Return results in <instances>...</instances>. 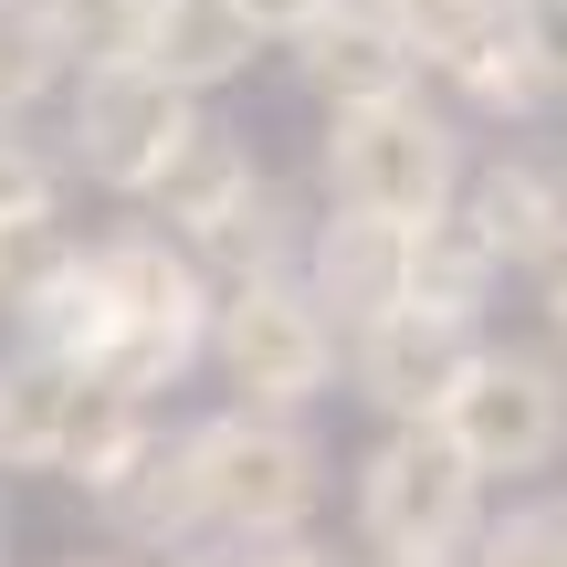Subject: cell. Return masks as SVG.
<instances>
[{"mask_svg":"<svg viewBox=\"0 0 567 567\" xmlns=\"http://www.w3.org/2000/svg\"><path fill=\"white\" fill-rule=\"evenodd\" d=\"M473 358H484V337H473L463 316H421V305H389L379 326L347 337V379H358V400L379 410L389 431H431Z\"/></svg>","mask_w":567,"mask_h":567,"instance_id":"cell-9","label":"cell"},{"mask_svg":"<svg viewBox=\"0 0 567 567\" xmlns=\"http://www.w3.org/2000/svg\"><path fill=\"white\" fill-rule=\"evenodd\" d=\"M295 74L316 84L326 116H358V105H389V95H421V42L389 0H337L326 21L295 32Z\"/></svg>","mask_w":567,"mask_h":567,"instance_id":"cell-10","label":"cell"},{"mask_svg":"<svg viewBox=\"0 0 567 567\" xmlns=\"http://www.w3.org/2000/svg\"><path fill=\"white\" fill-rule=\"evenodd\" d=\"M231 11H243V21H252V32H264V42H295L305 21H326V11H337V0H231Z\"/></svg>","mask_w":567,"mask_h":567,"instance_id":"cell-21","label":"cell"},{"mask_svg":"<svg viewBox=\"0 0 567 567\" xmlns=\"http://www.w3.org/2000/svg\"><path fill=\"white\" fill-rule=\"evenodd\" d=\"M463 210L484 221V243H494V264H515V274H567V168L547 158H494V168H473V189H463Z\"/></svg>","mask_w":567,"mask_h":567,"instance_id":"cell-13","label":"cell"},{"mask_svg":"<svg viewBox=\"0 0 567 567\" xmlns=\"http://www.w3.org/2000/svg\"><path fill=\"white\" fill-rule=\"evenodd\" d=\"M105 536L137 557H189L210 547V515H200V484H189V431H147V452L95 494Z\"/></svg>","mask_w":567,"mask_h":567,"instance_id":"cell-12","label":"cell"},{"mask_svg":"<svg viewBox=\"0 0 567 567\" xmlns=\"http://www.w3.org/2000/svg\"><path fill=\"white\" fill-rule=\"evenodd\" d=\"M63 74H74V53H63L53 11L42 0H0V126H21Z\"/></svg>","mask_w":567,"mask_h":567,"instance_id":"cell-18","label":"cell"},{"mask_svg":"<svg viewBox=\"0 0 567 567\" xmlns=\"http://www.w3.org/2000/svg\"><path fill=\"white\" fill-rule=\"evenodd\" d=\"M63 567H126V557H63Z\"/></svg>","mask_w":567,"mask_h":567,"instance_id":"cell-26","label":"cell"},{"mask_svg":"<svg viewBox=\"0 0 567 567\" xmlns=\"http://www.w3.org/2000/svg\"><path fill=\"white\" fill-rule=\"evenodd\" d=\"M526 42H536V63H547L557 95H567V0H526Z\"/></svg>","mask_w":567,"mask_h":567,"instance_id":"cell-22","label":"cell"},{"mask_svg":"<svg viewBox=\"0 0 567 567\" xmlns=\"http://www.w3.org/2000/svg\"><path fill=\"white\" fill-rule=\"evenodd\" d=\"M326 189H337L347 221L421 231L431 210L463 200V137H452V116H431L421 95L326 116Z\"/></svg>","mask_w":567,"mask_h":567,"instance_id":"cell-4","label":"cell"},{"mask_svg":"<svg viewBox=\"0 0 567 567\" xmlns=\"http://www.w3.org/2000/svg\"><path fill=\"white\" fill-rule=\"evenodd\" d=\"M95 274H105V305H116V347H105L95 379L126 389V400L158 410V389H179L189 368L210 358V284L168 231H116L95 243Z\"/></svg>","mask_w":567,"mask_h":567,"instance_id":"cell-2","label":"cell"},{"mask_svg":"<svg viewBox=\"0 0 567 567\" xmlns=\"http://www.w3.org/2000/svg\"><path fill=\"white\" fill-rule=\"evenodd\" d=\"M252 53H264V32L231 0H158L147 11V42H137V63L158 84H179V95H210V84L252 74Z\"/></svg>","mask_w":567,"mask_h":567,"instance_id":"cell-15","label":"cell"},{"mask_svg":"<svg viewBox=\"0 0 567 567\" xmlns=\"http://www.w3.org/2000/svg\"><path fill=\"white\" fill-rule=\"evenodd\" d=\"M431 431H442L473 473H547L567 452V368L536 358V347H484Z\"/></svg>","mask_w":567,"mask_h":567,"instance_id":"cell-8","label":"cell"},{"mask_svg":"<svg viewBox=\"0 0 567 567\" xmlns=\"http://www.w3.org/2000/svg\"><path fill=\"white\" fill-rule=\"evenodd\" d=\"M53 158H42L21 126H0V231H32V221H53Z\"/></svg>","mask_w":567,"mask_h":567,"instance_id":"cell-20","label":"cell"},{"mask_svg":"<svg viewBox=\"0 0 567 567\" xmlns=\"http://www.w3.org/2000/svg\"><path fill=\"white\" fill-rule=\"evenodd\" d=\"M337 347L347 337L326 326V305L305 295L295 274H252V284H221V295H210V368L231 379V410L295 421L305 400H326Z\"/></svg>","mask_w":567,"mask_h":567,"instance_id":"cell-6","label":"cell"},{"mask_svg":"<svg viewBox=\"0 0 567 567\" xmlns=\"http://www.w3.org/2000/svg\"><path fill=\"white\" fill-rule=\"evenodd\" d=\"M168 567H252V547H221V536H210V547H189V557H168Z\"/></svg>","mask_w":567,"mask_h":567,"instance_id":"cell-24","label":"cell"},{"mask_svg":"<svg viewBox=\"0 0 567 567\" xmlns=\"http://www.w3.org/2000/svg\"><path fill=\"white\" fill-rule=\"evenodd\" d=\"M189 484H200V515L221 547H284L305 536V515L326 505V452L305 421H274V410H210L189 431Z\"/></svg>","mask_w":567,"mask_h":567,"instance_id":"cell-1","label":"cell"},{"mask_svg":"<svg viewBox=\"0 0 567 567\" xmlns=\"http://www.w3.org/2000/svg\"><path fill=\"white\" fill-rule=\"evenodd\" d=\"M421 74H442L452 95L484 105V116H536V105L557 95V74L536 63V42H526V0L431 21V32H421Z\"/></svg>","mask_w":567,"mask_h":567,"instance_id":"cell-11","label":"cell"},{"mask_svg":"<svg viewBox=\"0 0 567 567\" xmlns=\"http://www.w3.org/2000/svg\"><path fill=\"white\" fill-rule=\"evenodd\" d=\"M463 567H567V494H526V505L484 515Z\"/></svg>","mask_w":567,"mask_h":567,"instance_id":"cell-19","label":"cell"},{"mask_svg":"<svg viewBox=\"0 0 567 567\" xmlns=\"http://www.w3.org/2000/svg\"><path fill=\"white\" fill-rule=\"evenodd\" d=\"M452 11H494V0H400V21H410V42H421L431 21H452Z\"/></svg>","mask_w":567,"mask_h":567,"instance_id":"cell-23","label":"cell"},{"mask_svg":"<svg viewBox=\"0 0 567 567\" xmlns=\"http://www.w3.org/2000/svg\"><path fill=\"white\" fill-rule=\"evenodd\" d=\"M200 95H179V84H158L147 63H95V74H74V116H63V137H74V168L95 189H116V200H147V189L179 168V147L200 137Z\"/></svg>","mask_w":567,"mask_h":567,"instance_id":"cell-7","label":"cell"},{"mask_svg":"<svg viewBox=\"0 0 567 567\" xmlns=\"http://www.w3.org/2000/svg\"><path fill=\"white\" fill-rule=\"evenodd\" d=\"M358 536L379 567H463L484 536V473L442 431H379L358 463Z\"/></svg>","mask_w":567,"mask_h":567,"instance_id":"cell-5","label":"cell"},{"mask_svg":"<svg viewBox=\"0 0 567 567\" xmlns=\"http://www.w3.org/2000/svg\"><path fill=\"white\" fill-rule=\"evenodd\" d=\"M252 189H264L252 147L231 137V126H200V137L179 147V168H168V179L147 189V210L168 221V243H179V252H200L210 231L231 221V210H252Z\"/></svg>","mask_w":567,"mask_h":567,"instance_id":"cell-16","label":"cell"},{"mask_svg":"<svg viewBox=\"0 0 567 567\" xmlns=\"http://www.w3.org/2000/svg\"><path fill=\"white\" fill-rule=\"evenodd\" d=\"M494 243H484V221H473L463 200L452 210H431L421 231H400V284H410V305H421V316H484V295H494Z\"/></svg>","mask_w":567,"mask_h":567,"instance_id":"cell-17","label":"cell"},{"mask_svg":"<svg viewBox=\"0 0 567 567\" xmlns=\"http://www.w3.org/2000/svg\"><path fill=\"white\" fill-rule=\"evenodd\" d=\"M147 431H158V410L105 389V379H74L53 358L0 368V463H21V473H63V484L105 494L147 452Z\"/></svg>","mask_w":567,"mask_h":567,"instance_id":"cell-3","label":"cell"},{"mask_svg":"<svg viewBox=\"0 0 567 567\" xmlns=\"http://www.w3.org/2000/svg\"><path fill=\"white\" fill-rule=\"evenodd\" d=\"M547 337H557V358H567V274L547 284Z\"/></svg>","mask_w":567,"mask_h":567,"instance_id":"cell-25","label":"cell"},{"mask_svg":"<svg viewBox=\"0 0 567 567\" xmlns=\"http://www.w3.org/2000/svg\"><path fill=\"white\" fill-rule=\"evenodd\" d=\"M389 11H400V0H389Z\"/></svg>","mask_w":567,"mask_h":567,"instance_id":"cell-27","label":"cell"},{"mask_svg":"<svg viewBox=\"0 0 567 567\" xmlns=\"http://www.w3.org/2000/svg\"><path fill=\"white\" fill-rule=\"evenodd\" d=\"M295 284L326 305V326H337V337H358V326H379L389 305H410V284H400V231H389V221H347V210H326V221L305 231Z\"/></svg>","mask_w":567,"mask_h":567,"instance_id":"cell-14","label":"cell"}]
</instances>
